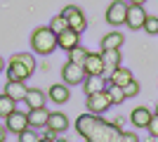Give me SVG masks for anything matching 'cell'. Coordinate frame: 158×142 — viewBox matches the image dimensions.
I'll list each match as a JSON object with an SVG mask.
<instances>
[{
	"mask_svg": "<svg viewBox=\"0 0 158 142\" xmlns=\"http://www.w3.org/2000/svg\"><path fill=\"white\" fill-rule=\"evenodd\" d=\"M149 36H158V17H153V14H146V21L144 26H142Z\"/></svg>",
	"mask_w": 158,
	"mask_h": 142,
	"instance_id": "28",
	"label": "cell"
},
{
	"mask_svg": "<svg viewBox=\"0 0 158 142\" xmlns=\"http://www.w3.org/2000/svg\"><path fill=\"white\" fill-rule=\"evenodd\" d=\"M61 78H64V83L69 88L71 85H80V83L85 81V71H83L80 64H73V62L66 59V64L61 67Z\"/></svg>",
	"mask_w": 158,
	"mask_h": 142,
	"instance_id": "6",
	"label": "cell"
},
{
	"mask_svg": "<svg viewBox=\"0 0 158 142\" xmlns=\"http://www.w3.org/2000/svg\"><path fill=\"white\" fill-rule=\"evenodd\" d=\"M57 47V33L50 26H38L31 33V50L35 54H52Z\"/></svg>",
	"mask_w": 158,
	"mask_h": 142,
	"instance_id": "1",
	"label": "cell"
},
{
	"mask_svg": "<svg viewBox=\"0 0 158 142\" xmlns=\"http://www.w3.org/2000/svg\"><path fill=\"white\" fill-rule=\"evenodd\" d=\"M5 67H7V64H5V59H2V57H0V74H2V71H5Z\"/></svg>",
	"mask_w": 158,
	"mask_h": 142,
	"instance_id": "35",
	"label": "cell"
},
{
	"mask_svg": "<svg viewBox=\"0 0 158 142\" xmlns=\"http://www.w3.org/2000/svg\"><path fill=\"white\" fill-rule=\"evenodd\" d=\"M132 78H135V76H132L130 69L118 67L116 71H113V74H109V78H106V81H109V85H118V88H125V85L132 81Z\"/></svg>",
	"mask_w": 158,
	"mask_h": 142,
	"instance_id": "19",
	"label": "cell"
},
{
	"mask_svg": "<svg viewBox=\"0 0 158 142\" xmlns=\"http://www.w3.org/2000/svg\"><path fill=\"white\" fill-rule=\"evenodd\" d=\"M26 116H28V128H45L47 118H50V111H47L45 107L43 109H31Z\"/></svg>",
	"mask_w": 158,
	"mask_h": 142,
	"instance_id": "21",
	"label": "cell"
},
{
	"mask_svg": "<svg viewBox=\"0 0 158 142\" xmlns=\"http://www.w3.org/2000/svg\"><path fill=\"white\" fill-rule=\"evenodd\" d=\"M14 109H17V102L10 100V97L2 93V95H0V118H7V116L14 111Z\"/></svg>",
	"mask_w": 158,
	"mask_h": 142,
	"instance_id": "25",
	"label": "cell"
},
{
	"mask_svg": "<svg viewBox=\"0 0 158 142\" xmlns=\"http://www.w3.org/2000/svg\"><path fill=\"white\" fill-rule=\"evenodd\" d=\"M151 116H153V111L149 107H135L130 111V123L135 128H146L149 121H151Z\"/></svg>",
	"mask_w": 158,
	"mask_h": 142,
	"instance_id": "13",
	"label": "cell"
},
{
	"mask_svg": "<svg viewBox=\"0 0 158 142\" xmlns=\"http://www.w3.org/2000/svg\"><path fill=\"white\" fill-rule=\"evenodd\" d=\"M153 114H158V104H156V111H153Z\"/></svg>",
	"mask_w": 158,
	"mask_h": 142,
	"instance_id": "38",
	"label": "cell"
},
{
	"mask_svg": "<svg viewBox=\"0 0 158 142\" xmlns=\"http://www.w3.org/2000/svg\"><path fill=\"white\" fill-rule=\"evenodd\" d=\"M144 21H146V10H144V5H130V7H127L125 24L132 28V31H142Z\"/></svg>",
	"mask_w": 158,
	"mask_h": 142,
	"instance_id": "9",
	"label": "cell"
},
{
	"mask_svg": "<svg viewBox=\"0 0 158 142\" xmlns=\"http://www.w3.org/2000/svg\"><path fill=\"white\" fill-rule=\"evenodd\" d=\"M87 52H90V50H85L83 45H76V47H71V50L66 52V57H69V62H73V64H80V67H83V62H85Z\"/></svg>",
	"mask_w": 158,
	"mask_h": 142,
	"instance_id": "24",
	"label": "cell"
},
{
	"mask_svg": "<svg viewBox=\"0 0 158 142\" xmlns=\"http://www.w3.org/2000/svg\"><path fill=\"white\" fill-rule=\"evenodd\" d=\"M47 26H50V28L54 31V33L59 36L61 31H66V28H69V21H66V17H64V14H54L52 19H50V24H47Z\"/></svg>",
	"mask_w": 158,
	"mask_h": 142,
	"instance_id": "26",
	"label": "cell"
},
{
	"mask_svg": "<svg viewBox=\"0 0 158 142\" xmlns=\"http://www.w3.org/2000/svg\"><path fill=\"white\" fill-rule=\"evenodd\" d=\"M5 74H7V81H24V83L33 76L31 71H28L21 62H17L14 57H10V62H7V67H5Z\"/></svg>",
	"mask_w": 158,
	"mask_h": 142,
	"instance_id": "8",
	"label": "cell"
},
{
	"mask_svg": "<svg viewBox=\"0 0 158 142\" xmlns=\"http://www.w3.org/2000/svg\"><path fill=\"white\" fill-rule=\"evenodd\" d=\"M127 2L125 0H113L111 5L106 7V21L111 26H123L125 24V17H127Z\"/></svg>",
	"mask_w": 158,
	"mask_h": 142,
	"instance_id": "3",
	"label": "cell"
},
{
	"mask_svg": "<svg viewBox=\"0 0 158 142\" xmlns=\"http://www.w3.org/2000/svg\"><path fill=\"white\" fill-rule=\"evenodd\" d=\"M120 52L118 50H104L102 52V62H104V74H113L120 67Z\"/></svg>",
	"mask_w": 158,
	"mask_h": 142,
	"instance_id": "20",
	"label": "cell"
},
{
	"mask_svg": "<svg viewBox=\"0 0 158 142\" xmlns=\"http://www.w3.org/2000/svg\"><path fill=\"white\" fill-rule=\"evenodd\" d=\"M118 133H120L118 128H113L111 123H106V121H102V118H99L97 128H94L92 135L87 137V142H116Z\"/></svg>",
	"mask_w": 158,
	"mask_h": 142,
	"instance_id": "5",
	"label": "cell"
},
{
	"mask_svg": "<svg viewBox=\"0 0 158 142\" xmlns=\"http://www.w3.org/2000/svg\"><path fill=\"white\" fill-rule=\"evenodd\" d=\"M123 93H125V97H137V95H139V83L132 78L125 88H123Z\"/></svg>",
	"mask_w": 158,
	"mask_h": 142,
	"instance_id": "30",
	"label": "cell"
},
{
	"mask_svg": "<svg viewBox=\"0 0 158 142\" xmlns=\"http://www.w3.org/2000/svg\"><path fill=\"white\" fill-rule=\"evenodd\" d=\"M123 43H125V36L118 33V31H111V33H106L104 38H102V52L104 50H120L123 47Z\"/></svg>",
	"mask_w": 158,
	"mask_h": 142,
	"instance_id": "22",
	"label": "cell"
},
{
	"mask_svg": "<svg viewBox=\"0 0 158 142\" xmlns=\"http://www.w3.org/2000/svg\"><path fill=\"white\" fill-rule=\"evenodd\" d=\"M47 130H52V133H64L66 128H69V118H66V114H61V111H50V118H47Z\"/></svg>",
	"mask_w": 158,
	"mask_h": 142,
	"instance_id": "17",
	"label": "cell"
},
{
	"mask_svg": "<svg viewBox=\"0 0 158 142\" xmlns=\"http://www.w3.org/2000/svg\"><path fill=\"white\" fill-rule=\"evenodd\" d=\"M97 123H99V116L94 114H80L78 118H76V130H78V135H83L87 140V137L94 133V128H97Z\"/></svg>",
	"mask_w": 158,
	"mask_h": 142,
	"instance_id": "10",
	"label": "cell"
},
{
	"mask_svg": "<svg viewBox=\"0 0 158 142\" xmlns=\"http://www.w3.org/2000/svg\"><path fill=\"white\" fill-rule=\"evenodd\" d=\"M80 45V33H76V31H71V28H66V31H61L59 36H57V47H61V50H71V47Z\"/></svg>",
	"mask_w": 158,
	"mask_h": 142,
	"instance_id": "18",
	"label": "cell"
},
{
	"mask_svg": "<svg viewBox=\"0 0 158 142\" xmlns=\"http://www.w3.org/2000/svg\"><path fill=\"white\" fill-rule=\"evenodd\" d=\"M146 130H149V135H151V137H158V114L151 116V121H149Z\"/></svg>",
	"mask_w": 158,
	"mask_h": 142,
	"instance_id": "32",
	"label": "cell"
},
{
	"mask_svg": "<svg viewBox=\"0 0 158 142\" xmlns=\"http://www.w3.org/2000/svg\"><path fill=\"white\" fill-rule=\"evenodd\" d=\"M5 128H7V133L19 135V133H24V130L28 128V116L24 114V111H19V109H14L12 114L5 118Z\"/></svg>",
	"mask_w": 158,
	"mask_h": 142,
	"instance_id": "7",
	"label": "cell"
},
{
	"mask_svg": "<svg viewBox=\"0 0 158 142\" xmlns=\"http://www.w3.org/2000/svg\"><path fill=\"white\" fill-rule=\"evenodd\" d=\"M80 85H83L85 95H92V93H104L109 81H106L104 76H85V81L80 83Z\"/></svg>",
	"mask_w": 158,
	"mask_h": 142,
	"instance_id": "16",
	"label": "cell"
},
{
	"mask_svg": "<svg viewBox=\"0 0 158 142\" xmlns=\"http://www.w3.org/2000/svg\"><path fill=\"white\" fill-rule=\"evenodd\" d=\"M5 140H7V128L0 126V142H5Z\"/></svg>",
	"mask_w": 158,
	"mask_h": 142,
	"instance_id": "33",
	"label": "cell"
},
{
	"mask_svg": "<svg viewBox=\"0 0 158 142\" xmlns=\"http://www.w3.org/2000/svg\"><path fill=\"white\" fill-rule=\"evenodd\" d=\"M54 142H66V140H64V137H57V140H54Z\"/></svg>",
	"mask_w": 158,
	"mask_h": 142,
	"instance_id": "37",
	"label": "cell"
},
{
	"mask_svg": "<svg viewBox=\"0 0 158 142\" xmlns=\"http://www.w3.org/2000/svg\"><path fill=\"white\" fill-rule=\"evenodd\" d=\"M40 135L35 133V128H26L24 133H19V142H38Z\"/></svg>",
	"mask_w": 158,
	"mask_h": 142,
	"instance_id": "29",
	"label": "cell"
},
{
	"mask_svg": "<svg viewBox=\"0 0 158 142\" xmlns=\"http://www.w3.org/2000/svg\"><path fill=\"white\" fill-rule=\"evenodd\" d=\"M12 57H14L17 62H21V64H24L31 74H35V57H33L31 52H19V54H12Z\"/></svg>",
	"mask_w": 158,
	"mask_h": 142,
	"instance_id": "27",
	"label": "cell"
},
{
	"mask_svg": "<svg viewBox=\"0 0 158 142\" xmlns=\"http://www.w3.org/2000/svg\"><path fill=\"white\" fill-rule=\"evenodd\" d=\"M116 142H139V137L135 135V133H125V130H120L118 137H116Z\"/></svg>",
	"mask_w": 158,
	"mask_h": 142,
	"instance_id": "31",
	"label": "cell"
},
{
	"mask_svg": "<svg viewBox=\"0 0 158 142\" xmlns=\"http://www.w3.org/2000/svg\"><path fill=\"white\" fill-rule=\"evenodd\" d=\"M59 14H64V17H66L69 28L76 31V33H83V31L87 28V17H85V12H83L78 5H66Z\"/></svg>",
	"mask_w": 158,
	"mask_h": 142,
	"instance_id": "2",
	"label": "cell"
},
{
	"mask_svg": "<svg viewBox=\"0 0 158 142\" xmlns=\"http://www.w3.org/2000/svg\"><path fill=\"white\" fill-rule=\"evenodd\" d=\"M47 100L54 102V104H66L71 100V90H69L66 83H54L52 88L47 90Z\"/></svg>",
	"mask_w": 158,
	"mask_h": 142,
	"instance_id": "12",
	"label": "cell"
},
{
	"mask_svg": "<svg viewBox=\"0 0 158 142\" xmlns=\"http://www.w3.org/2000/svg\"><path fill=\"white\" fill-rule=\"evenodd\" d=\"M38 142H54V140H47V137H40Z\"/></svg>",
	"mask_w": 158,
	"mask_h": 142,
	"instance_id": "36",
	"label": "cell"
},
{
	"mask_svg": "<svg viewBox=\"0 0 158 142\" xmlns=\"http://www.w3.org/2000/svg\"><path fill=\"white\" fill-rule=\"evenodd\" d=\"M26 93H28V88H26L24 81H7L5 83V95L10 100H14V102H24Z\"/></svg>",
	"mask_w": 158,
	"mask_h": 142,
	"instance_id": "14",
	"label": "cell"
},
{
	"mask_svg": "<svg viewBox=\"0 0 158 142\" xmlns=\"http://www.w3.org/2000/svg\"><path fill=\"white\" fill-rule=\"evenodd\" d=\"M83 71H85V76H104V62H102V54L87 52L85 62H83Z\"/></svg>",
	"mask_w": 158,
	"mask_h": 142,
	"instance_id": "11",
	"label": "cell"
},
{
	"mask_svg": "<svg viewBox=\"0 0 158 142\" xmlns=\"http://www.w3.org/2000/svg\"><path fill=\"white\" fill-rule=\"evenodd\" d=\"M125 2H127V5H144L146 0H125Z\"/></svg>",
	"mask_w": 158,
	"mask_h": 142,
	"instance_id": "34",
	"label": "cell"
},
{
	"mask_svg": "<svg viewBox=\"0 0 158 142\" xmlns=\"http://www.w3.org/2000/svg\"><path fill=\"white\" fill-rule=\"evenodd\" d=\"M106 97H109V102H111V107H116V104H123V102L127 100L125 93H123V88H118V85H106Z\"/></svg>",
	"mask_w": 158,
	"mask_h": 142,
	"instance_id": "23",
	"label": "cell"
},
{
	"mask_svg": "<svg viewBox=\"0 0 158 142\" xmlns=\"http://www.w3.org/2000/svg\"><path fill=\"white\" fill-rule=\"evenodd\" d=\"M85 109L90 114H94V116H102L104 111L111 109V102H109L106 93H92V95L85 97Z\"/></svg>",
	"mask_w": 158,
	"mask_h": 142,
	"instance_id": "4",
	"label": "cell"
},
{
	"mask_svg": "<svg viewBox=\"0 0 158 142\" xmlns=\"http://www.w3.org/2000/svg\"><path fill=\"white\" fill-rule=\"evenodd\" d=\"M45 102H47V93H43V90H38V88H28L26 97H24V104L28 107V111H31V109H43Z\"/></svg>",
	"mask_w": 158,
	"mask_h": 142,
	"instance_id": "15",
	"label": "cell"
}]
</instances>
